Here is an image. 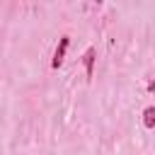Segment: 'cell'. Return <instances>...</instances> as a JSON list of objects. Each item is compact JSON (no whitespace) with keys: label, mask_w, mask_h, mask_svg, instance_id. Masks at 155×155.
I'll list each match as a JSON object with an SVG mask.
<instances>
[{"label":"cell","mask_w":155,"mask_h":155,"mask_svg":"<svg viewBox=\"0 0 155 155\" xmlns=\"http://www.w3.org/2000/svg\"><path fill=\"white\" fill-rule=\"evenodd\" d=\"M68 46H70V36H68V34H63V36L58 39V46H56V51H53V58H51V68H53V70H58V68L63 65V61H65V53H68Z\"/></svg>","instance_id":"1"},{"label":"cell","mask_w":155,"mask_h":155,"mask_svg":"<svg viewBox=\"0 0 155 155\" xmlns=\"http://www.w3.org/2000/svg\"><path fill=\"white\" fill-rule=\"evenodd\" d=\"M94 63H97V48L94 46H87L85 53H82V65H85L87 80H92V75H94Z\"/></svg>","instance_id":"2"},{"label":"cell","mask_w":155,"mask_h":155,"mask_svg":"<svg viewBox=\"0 0 155 155\" xmlns=\"http://www.w3.org/2000/svg\"><path fill=\"white\" fill-rule=\"evenodd\" d=\"M143 126L148 131H155V104H150V107L143 109Z\"/></svg>","instance_id":"3"}]
</instances>
